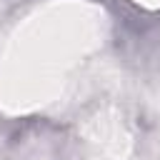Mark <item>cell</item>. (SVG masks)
<instances>
[{
  "instance_id": "obj_1",
  "label": "cell",
  "mask_w": 160,
  "mask_h": 160,
  "mask_svg": "<svg viewBox=\"0 0 160 160\" xmlns=\"http://www.w3.org/2000/svg\"><path fill=\"white\" fill-rule=\"evenodd\" d=\"M108 12L90 0H50L10 35L0 58V110L28 115L50 105L108 38Z\"/></svg>"
},
{
  "instance_id": "obj_2",
  "label": "cell",
  "mask_w": 160,
  "mask_h": 160,
  "mask_svg": "<svg viewBox=\"0 0 160 160\" xmlns=\"http://www.w3.org/2000/svg\"><path fill=\"white\" fill-rule=\"evenodd\" d=\"M80 135L110 160H128L132 155V130L125 112L112 102L92 110L80 122Z\"/></svg>"
},
{
  "instance_id": "obj_3",
  "label": "cell",
  "mask_w": 160,
  "mask_h": 160,
  "mask_svg": "<svg viewBox=\"0 0 160 160\" xmlns=\"http://www.w3.org/2000/svg\"><path fill=\"white\" fill-rule=\"evenodd\" d=\"M138 5H142V8H150V10H155V8H160V0H135Z\"/></svg>"
}]
</instances>
